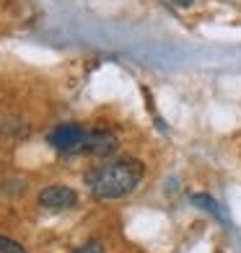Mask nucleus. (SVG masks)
I'll list each match as a JSON object with an SVG mask.
<instances>
[{
	"label": "nucleus",
	"mask_w": 241,
	"mask_h": 253,
	"mask_svg": "<svg viewBox=\"0 0 241 253\" xmlns=\"http://www.w3.org/2000/svg\"><path fill=\"white\" fill-rule=\"evenodd\" d=\"M83 134H86V129L80 124L67 122V124L55 126V129L50 132V145L57 147V150L65 153V155H73L75 147L80 145V140H83Z\"/></svg>",
	"instance_id": "7ed1b4c3"
},
{
	"label": "nucleus",
	"mask_w": 241,
	"mask_h": 253,
	"mask_svg": "<svg viewBox=\"0 0 241 253\" xmlns=\"http://www.w3.org/2000/svg\"><path fill=\"white\" fill-rule=\"evenodd\" d=\"M75 202H78L75 191L67 189V186H47V189H42V194H39V204L44 207V210H55V212L70 210Z\"/></svg>",
	"instance_id": "20e7f679"
},
{
	"label": "nucleus",
	"mask_w": 241,
	"mask_h": 253,
	"mask_svg": "<svg viewBox=\"0 0 241 253\" xmlns=\"http://www.w3.org/2000/svg\"><path fill=\"white\" fill-rule=\"evenodd\" d=\"M0 253H26L24 246H18L16 240H10L5 235H0Z\"/></svg>",
	"instance_id": "423d86ee"
},
{
	"label": "nucleus",
	"mask_w": 241,
	"mask_h": 253,
	"mask_svg": "<svg viewBox=\"0 0 241 253\" xmlns=\"http://www.w3.org/2000/svg\"><path fill=\"white\" fill-rule=\"evenodd\" d=\"M117 145H120L117 137L107 129H86L83 140H80V145L75 147L73 155H99L101 158V155H112L117 150Z\"/></svg>",
	"instance_id": "f03ea898"
},
{
	"label": "nucleus",
	"mask_w": 241,
	"mask_h": 253,
	"mask_svg": "<svg viewBox=\"0 0 241 253\" xmlns=\"http://www.w3.org/2000/svg\"><path fill=\"white\" fill-rule=\"evenodd\" d=\"M73 253H104V246H101L99 240H88V243H83L80 248H75Z\"/></svg>",
	"instance_id": "0eeeda50"
},
{
	"label": "nucleus",
	"mask_w": 241,
	"mask_h": 253,
	"mask_svg": "<svg viewBox=\"0 0 241 253\" xmlns=\"http://www.w3.org/2000/svg\"><path fill=\"white\" fill-rule=\"evenodd\" d=\"M143 173L145 166L137 158H117L99 168H91L86 173V186L99 199H120L135 191Z\"/></svg>",
	"instance_id": "f257e3e1"
},
{
	"label": "nucleus",
	"mask_w": 241,
	"mask_h": 253,
	"mask_svg": "<svg viewBox=\"0 0 241 253\" xmlns=\"http://www.w3.org/2000/svg\"><path fill=\"white\" fill-rule=\"evenodd\" d=\"M171 3H177V5H192V0H171Z\"/></svg>",
	"instance_id": "6e6552de"
},
{
	"label": "nucleus",
	"mask_w": 241,
	"mask_h": 253,
	"mask_svg": "<svg viewBox=\"0 0 241 253\" xmlns=\"http://www.w3.org/2000/svg\"><path fill=\"white\" fill-rule=\"evenodd\" d=\"M192 202L197 204L200 210L210 212V214L215 217V220H221V222L226 220V217H223V210H221V207H218V202H215L213 197H208V194H194V197H192Z\"/></svg>",
	"instance_id": "39448f33"
}]
</instances>
